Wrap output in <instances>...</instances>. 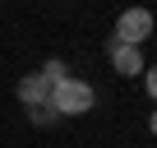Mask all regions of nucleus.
Instances as JSON below:
<instances>
[{
  "instance_id": "423d86ee",
  "label": "nucleus",
  "mask_w": 157,
  "mask_h": 148,
  "mask_svg": "<svg viewBox=\"0 0 157 148\" xmlns=\"http://www.w3.org/2000/svg\"><path fill=\"white\" fill-rule=\"evenodd\" d=\"M28 116H33V125H56V120H60V116H56L51 107H33Z\"/></svg>"
},
{
  "instance_id": "39448f33",
  "label": "nucleus",
  "mask_w": 157,
  "mask_h": 148,
  "mask_svg": "<svg viewBox=\"0 0 157 148\" xmlns=\"http://www.w3.org/2000/svg\"><path fill=\"white\" fill-rule=\"evenodd\" d=\"M42 74H46L51 84H60L65 74H69V65H65V60H46V65H42Z\"/></svg>"
},
{
  "instance_id": "f257e3e1",
  "label": "nucleus",
  "mask_w": 157,
  "mask_h": 148,
  "mask_svg": "<svg viewBox=\"0 0 157 148\" xmlns=\"http://www.w3.org/2000/svg\"><path fill=\"white\" fill-rule=\"evenodd\" d=\"M46 107H51L56 116H88V111L97 107V88H93L88 79H78V74H65L60 84H51Z\"/></svg>"
},
{
  "instance_id": "20e7f679",
  "label": "nucleus",
  "mask_w": 157,
  "mask_h": 148,
  "mask_svg": "<svg viewBox=\"0 0 157 148\" xmlns=\"http://www.w3.org/2000/svg\"><path fill=\"white\" fill-rule=\"evenodd\" d=\"M19 102L33 111V107H46V97H51V79H46V74L42 69H33V74H23V79H19Z\"/></svg>"
},
{
  "instance_id": "6e6552de",
  "label": "nucleus",
  "mask_w": 157,
  "mask_h": 148,
  "mask_svg": "<svg viewBox=\"0 0 157 148\" xmlns=\"http://www.w3.org/2000/svg\"><path fill=\"white\" fill-rule=\"evenodd\" d=\"M148 130H152V134H157V111H152V116H148Z\"/></svg>"
},
{
  "instance_id": "0eeeda50",
  "label": "nucleus",
  "mask_w": 157,
  "mask_h": 148,
  "mask_svg": "<svg viewBox=\"0 0 157 148\" xmlns=\"http://www.w3.org/2000/svg\"><path fill=\"white\" fill-rule=\"evenodd\" d=\"M143 88H148V97L157 102V65H148V69H143Z\"/></svg>"
},
{
  "instance_id": "7ed1b4c3",
  "label": "nucleus",
  "mask_w": 157,
  "mask_h": 148,
  "mask_svg": "<svg viewBox=\"0 0 157 148\" xmlns=\"http://www.w3.org/2000/svg\"><path fill=\"white\" fill-rule=\"evenodd\" d=\"M106 60H111V69L120 74V79H134V74L148 69L143 46H125V42H116V37H106Z\"/></svg>"
},
{
  "instance_id": "f03ea898",
  "label": "nucleus",
  "mask_w": 157,
  "mask_h": 148,
  "mask_svg": "<svg viewBox=\"0 0 157 148\" xmlns=\"http://www.w3.org/2000/svg\"><path fill=\"white\" fill-rule=\"evenodd\" d=\"M152 28H157V19H152V10H143V5H129V10H120L116 14V42H125V46H143L148 37H152Z\"/></svg>"
}]
</instances>
